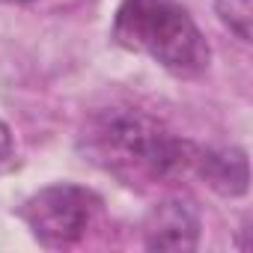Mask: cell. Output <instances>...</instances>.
I'll list each match as a JSON object with an SVG mask.
<instances>
[{
	"instance_id": "ba28073f",
	"label": "cell",
	"mask_w": 253,
	"mask_h": 253,
	"mask_svg": "<svg viewBox=\"0 0 253 253\" xmlns=\"http://www.w3.org/2000/svg\"><path fill=\"white\" fill-rule=\"evenodd\" d=\"M0 3H33V0H0Z\"/></svg>"
},
{
	"instance_id": "277c9868",
	"label": "cell",
	"mask_w": 253,
	"mask_h": 253,
	"mask_svg": "<svg viewBox=\"0 0 253 253\" xmlns=\"http://www.w3.org/2000/svg\"><path fill=\"white\" fill-rule=\"evenodd\" d=\"M143 238L149 250H194L200 244V214L191 200L167 197L146 214Z\"/></svg>"
},
{
	"instance_id": "6da1fadb",
	"label": "cell",
	"mask_w": 253,
	"mask_h": 253,
	"mask_svg": "<svg viewBox=\"0 0 253 253\" xmlns=\"http://www.w3.org/2000/svg\"><path fill=\"white\" fill-rule=\"evenodd\" d=\"M81 152L125 185H161L191 170L194 143L140 110L107 107L86 119Z\"/></svg>"
},
{
	"instance_id": "5b68a950",
	"label": "cell",
	"mask_w": 253,
	"mask_h": 253,
	"mask_svg": "<svg viewBox=\"0 0 253 253\" xmlns=\"http://www.w3.org/2000/svg\"><path fill=\"white\" fill-rule=\"evenodd\" d=\"M191 170L217 194L238 197L247 191V158L241 149H203L194 146Z\"/></svg>"
},
{
	"instance_id": "3957f363",
	"label": "cell",
	"mask_w": 253,
	"mask_h": 253,
	"mask_svg": "<svg viewBox=\"0 0 253 253\" xmlns=\"http://www.w3.org/2000/svg\"><path fill=\"white\" fill-rule=\"evenodd\" d=\"M98 197L81 185H48L39 194H33L24 209L21 217L30 226V232L36 235L39 244L45 247H69L78 244L86 229L92 226L95 214H98Z\"/></svg>"
},
{
	"instance_id": "8992f818",
	"label": "cell",
	"mask_w": 253,
	"mask_h": 253,
	"mask_svg": "<svg viewBox=\"0 0 253 253\" xmlns=\"http://www.w3.org/2000/svg\"><path fill=\"white\" fill-rule=\"evenodd\" d=\"M220 21L241 39L250 42V21H253V0H214Z\"/></svg>"
},
{
	"instance_id": "7a4b0ae2",
	"label": "cell",
	"mask_w": 253,
	"mask_h": 253,
	"mask_svg": "<svg viewBox=\"0 0 253 253\" xmlns=\"http://www.w3.org/2000/svg\"><path fill=\"white\" fill-rule=\"evenodd\" d=\"M113 39L179 78L209 69L211 51L179 0H122L113 15Z\"/></svg>"
},
{
	"instance_id": "52a82bcc",
	"label": "cell",
	"mask_w": 253,
	"mask_h": 253,
	"mask_svg": "<svg viewBox=\"0 0 253 253\" xmlns=\"http://www.w3.org/2000/svg\"><path fill=\"white\" fill-rule=\"evenodd\" d=\"M12 161V137H9V128L0 122V167H6Z\"/></svg>"
}]
</instances>
